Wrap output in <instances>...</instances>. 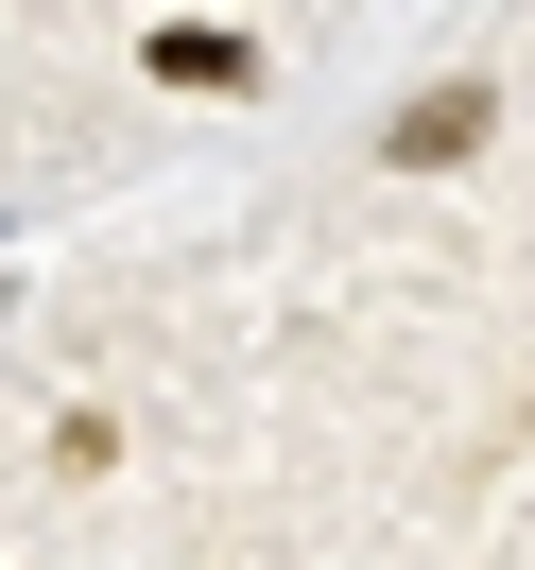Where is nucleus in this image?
I'll use <instances>...</instances> for the list:
<instances>
[{
    "label": "nucleus",
    "instance_id": "1",
    "mask_svg": "<svg viewBox=\"0 0 535 570\" xmlns=\"http://www.w3.org/2000/svg\"><path fill=\"white\" fill-rule=\"evenodd\" d=\"M484 121H501V105H484V87H466V70H432V87H415V105H397V121H380V156H397V174H466V156H484Z\"/></svg>",
    "mask_w": 535,
    "mask_h": 570
},
{
    "label": "nucleus",
    "instance_id": "2",
    "mask_svg": "<svg viewBox=\"0 0 535 570\" xmlns=\"http://www.w3.org/2000/svg\"><path fill=\"white\" fill-rule=\"evenodd\" d=\"M156 70H174V87H259V52L208 36V18H174V36H156Z\"/></svg>",
    "mask_w": 535,
    "mask_h": 570
}]
</instances>
